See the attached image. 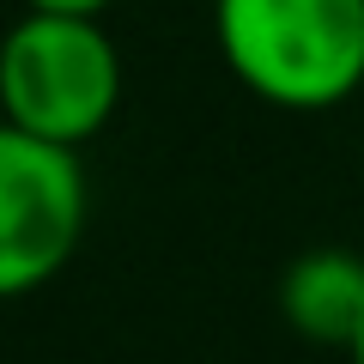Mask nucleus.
Masks as SVG:
<instances>
[{
  "instance_id": "1",
  "label": "nucleus",
  "mask_w": 364,
  "mask_h": 364,
  "mask_svg": "<svg viewBox=\"0 0 364 364\" xmlns=\"http://www.w3.org/2000/svg\"><path fill=\"white\" fill-rule=\"evenodd\" d=\"M213 37L273 109H334L364 85V0H213Z\"/></svg>"
},
{
  "instance_id": "2",
  "label": "nucleus",
  "mask_w": 364,
  "mask_h": 364,
  "mask_svg": "<svg viewBox=\"0 0 364 364\" xmlns=\"http://www.w3.org/2000/svg\"><path fill=\"white\" fill-rule=\"evenodd\" d=\"M122 104V55L97 18L25 13L0 37V122L55 146H85Z\"/></svg>"
},
{
  "instance_id": "3",
  "label": "nucleus",
  "mask_w": 364,
  "mask_h": 364,
  "mask_svg": "<svg viewBox=\"0 0 364 364\" xmlns=\"http://www.w3.org/2000/svg\"><path fill=\"white\" fill-rule=\"evenodd\" d=\"M91 182L73 146L0 122V298L49 286L79 255Z\"/></svg>"
},
{
  "instance_id": "4",
  "label": "nucleus",
  "mask_w": 364,
  "mask_h": 364,
  "mask_svg": "<svg viewBox=\"0 0 364 364\" xmlns=\"http://www.w3.org/2000/svg\"><path fill=\"white\" fill-rule=\"evenodd\" d=\"M279 316L291 334H304L310 346H352V334L364 328V255L358 249H304L286 273H279Z\"/></svg>"
},
{
  "instance_id": "5",
  "label": "nucleus",
  "mask_w": 364,
  "mask_h": 364,
  "mask_svg": "<svg viewBox=\"0 0 364 364\" xmlns=\"http://www.w3.org/2000/svg\"><path fill=\"white\" fill-rule=\"evenodd\" d=\"M116 0H25V13H73V18H97Z\"/></svg>"
},
{
  "instance_id": "6",
  "label": "nucleus",
  "mask_w": 364,
  "mask_h": 364,
  "mask_svg": "<svg viewBox=\"0 0 364 364\" xmlns=\"http://www.w3.org/2000/svg\"><path fill=\"white\" fill-rule=\"evenodd\" d=\"M346 358H352V364H364V328H358V334H352V346H346Z\"/></svg>"
},
{
  "instance_id": "7",
  "label": "nucleus",
  "mask_w": 364,
  "mask_h": 364,
  "mask_svg": "<svg viewBox=\"0 0 364 364\" xmlns=\"http://www.w3.org/2000/svg\"><path fill=\"white\" fill-rule=\"evenodd\" d=\"M358 170H364V158H358Z\"/></svg>"
}]
</instances>
